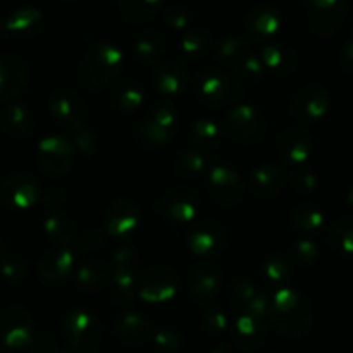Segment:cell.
Listing matches in <instances>:
<instances>
[{
    "label": "cell",
    "instance_id": "1",
    "mask_svg": "<svg viewBox=\"0 0 353 353\" xmlns=\"http://www.w3.org/2000/svg\"><path fill=\"white\" fill-rule=\"evenodd\" d=\"M269 321L283 336L302 338L312 327V303L296 290L278 288L271 296Z\"/></svg>",
    "mask_w": 353,
    "mask_h": 353
},
{
    "label": "cell",
    "instance_id": "2",
    "mask_svg": "<svg viewBox=\"0 0 353 353\" xmlns=\"http://www.w3.org/2000/svg\"><path fill=\"white\" fill-rule=\"evenodd\" d=\"M123 61V50L117 45L107 41L95 43L79 62V81L86 90H103L121 74Z\"/></svg>",
    "mask_w": 353,
    "mask_h": 353
},
{
    "label": "cell",
    "instance_id": "3",
    "mask_svg": "<svg viewBox=\"0 0 353 353\" xmlns=\"http://www.w3.org/2000/svg\"><path fill=\"white\" fill-rule=\"evenodd\" d=\"M61 334L72 352H92L102 341V324L85 310H74L62 317Z\"/></svg>",
    "mask_w": 353,
    "mask_h": 353
},
{
    "label": "cell",
    "instance_id": "4",
    "mask_svg": "<svg viewBox=\"0 0 353 353\" xmlns=\"http://www.w3.org/2000/svg\"><path fill=\"white\" fill-rule=\"evenodd\" d=\"M38 168L50 178H62L74 164V147L61 134L45 137L37 148Z\"/></svg>",
    "mask_w": 353,
    "mask_h": 353
},
{
    "label": "cell",
    "instance_id": "5",
    "mask_svg": "<svg viewBox=\"0 0 353 353\" xmlns=\"http://www.w3.org/2000/svg\"><path fill=\"white\" fill-rule=\"evenodd\" d=\"M196 93L207 105L224 107L234 103L241 97V88L231 76L219 69H205L195 81Z\"/></svg>",
    "mask_w": 353,
    "mask_h": 353
},
{
    "label": "cell",
    "instance_id": "6",
    "mask_svg": "<svg viewBox=\"0 0 353 353\" xmlns=\"http://www.w3.org/2000/svg\"><path fill=\"white\" fill-rule=\"evenodd\" d=\"M176 126H178L176 110L168 103H161L145 114L143 119L134 128V133H137L138 140L143 141L145 145L159 147L171 140Z\"/></svg>",
    "mask_w": 353,
    "mask_h": 353
},
{
    "label": "cell",
    "instance_id": "7",
    "mask_svg": "<svg viewBox=\"0 0 353 353\" xmlns=\"http://www.w3.org/2000/svg\"><path fill=\"white\" fill-rule=\"evenodd\" d=\"M33 317L24 307L10 305L0 310V345L9 350L31 345L34 336Z\"/></svg>",
    "mask_w": 353,
    "mask_h": 353
},
{
    "label": "cell",
    "instance_id": "8",
    "mask_svg": "<svg viewBox=\"0 0 353 353\" xmlns=\"http://www.w3.org/2000/svg\"><path fill=\"white\" fill-rule=\"evenodd\" d=\"M224 131L240 143H257L265 137L268 123L264 116L252 105H236L226 114Z\"/></svg>",
    "mask_w": 353,
    "mask_h": 353
},
{
    "label": "cell",
    "instance_id": "9",
    "mask_svg": "<svg viewBox=\"0 0 353 353\" xmlns=\"http://www.w3.org/2000/svg\"><path fill=\"white\" fill-rule=\"evenodd\" d=\"M307 16L319 37H333L343 26L348 12L347 0H305Z\"/></svg>",
    "mask_w": 353,
    "mask_h": 353
},
{
    "label": "cell",
    "instance_id": "10",
    "mask_svg": "<svg viewBox=\"0 0 353 353\" xmlns=\"http://www.w3.org/2000/svg\"><path fill=\"white\" fill-rule=\"evenodd\" d=\"M178 292V276L165 265H154L143 271L137 285V293L143 302H169Z\"/></svg>",
    "mask_w": 353,
    "mask_h": 353
},
{
    "label": "cell",
    "instance_id": "11",
    "mask_svg": "<svg viewBox=\"0 0 353 353\" xmlns=\"http://www.w3.org/2000/svg\"><path fill=\"white\" fill-rule=\"evenodd\" d=\"M331 107V97L321 85L310 83L295 93L290 103L293 119L303 124H314L323 119Z\"/></svg>",
    "mask_w": 353,
    "mask_h": 353
},
{
    "label": "cell",
    "instance_id": "12",
    "mask_svg": "<svg viewBox=\"0 0 353 353\" xmlns=\"http://www.w3.org/2000/svg\"><path fill=\"white\" fill-rule=\"evenodd\" d=\"M221 269L210 261H199L190 268L186 290L195 302L209 305L219 295Z\"/></svg>",
    "mask_w": 353,
    "mask_h": 353
},
{
    "label": "cell",
    "instance_id": "13",
    "mask_svg": "<svg viewBox=\"0 0 353 353\" xmlns=\"http://www.w3.org/2000/svg\"><path fill=\"white\" fill-rule=\"evenodd\" d=\"M38 199L40 186L26 172H12L0 181V202L9 209H30Z\"/></svg>",
    "mask_w": 353,
    "mask_h": 353
},
{
    "label": "cell",
    "instance_id": "14",
    "mask_svg": "<svg viewBox=\"0 0 353 353\" xmlns=\"http://www.w3.org/2000/svg\"><path fill=\"white\" fill-rule=\"evenodd\" d=\"M155 209L159 214L168 217L174 223H190L196 219L200 214V199L195 190L186 188V186H178V188L169 190L168 193L159 199L155 203Z\"/></svg>",
    "mask_w": 353,
    "mask_h": 353
},
{
    "label": "cell",
    "instance_id": "15",
    "mask_svg": "<svg viewBox=\"0 0 353 353\" xmlns=\"http://www.w3.org/2000/svg\"><path fill=\"white\" fill-rule=\"evenodd\" d=\"M190 250L203 259L217 257L228 245V233L219 223L210 219L199 221L190 230L188 234Z\"/></svg>",
    "mask_w": 353,
    "mask_h": 353
},
{
    "label": "cell",
    "instance_id": "16",
    "mask_svg": "<svg viewBox=\"0 0 353 353\" xmlns=\"http://www.w3.org/2000/svg\"><path fill=\"white\" fill-rule=\"evenodd\" d=\"M30 83L28 64L14 54L0 55V100H16L23 95Z\"/></svg>",
    "mask_w": 353,
    "mask_h": 353
},
{
    "label": "cell",
    "instance_id": "17",
    "mask_svg": "<svg viewBox=\"0 0 353 353\" xmlns=\"http://www.w3.org/2000/svg\"><path fill=\"white\" fill-rule=\"evenodd\" d=\"M207 193L223 205H236L243 196V181L234 169L214 165L207 176Z\"/></svg>",
    "mask_w": 353,
    "mask_h": 353
},
{
    "label": "cell",
    "instance_id": "18",
    "mask_svg": "<svg viewBox=\"0 0 353 353\" xmlns=\"http://www.w3.org/2000/svg\"><path fill=\"white\" fill-rule=\"evenodd\" d=\"M48 109L55 121L64 126L74 128L83 126L86 117V105L81 97L69 88H57L52 92L48 99Z\"/></svg>",
    "mask_w": 353,
    "mask_h": 353
},
{
    "label": "cell",
    "instance_id": "19",
    "mask_svg": "<svg viewBox=\"0 0 353 353\" xmlns=\"http://www.w3.org/2000/svg\"><path fill=\"white\" fill-rule=\"evenodd\" d=\"M140 207L130 199H116L105 210V230L110 236H128L140 224Z\"/></svg>",
    "mask_w": 353,
    "mask_h": 353
},
{
    "label": "cell",
    "instance_id": "20",
    "mask_svg": "<svg viewBox=\"0 0 353 353\" xmlns=\"http://www.w3.org/2000/svg\"><path fill=\"white\" fill-rule=\"evenodd\" d=\"M243 24L254 40H271L281 31L283 16L271 3H259L245 14Z\"/></svg>",
    "mask_w": 353,
    "mask_h": 353
},
{
    "label": "cell",
    "instance_id": "21",
    "mask_svg": "<svg viewBox=\"0 0 353 353\" xmlns=\"http://www.w3.org/2000/svg\"><path fill=\"white\" fill-rule=\"evenodd\" d=\"M314 150L310 134L302 128H286L278 138V154L283 162L292 165L305 164Z\"/></svg>",
    "mask_w": 353,
    "mask_h": 353
},
{
    "label": "cell",
    "instance_id": "22",
    "mask_svg": "<svg viewBox=\"0 0 353 353\" xmlns=\"http://www.w3.org/2000/svg\"><path fill=\"white\" fill-rule=\"evenodd\" d=\"M154 88L168 97H179L186 92L190 85V74L181 64L172 61L159 62L150 72Z\"/></svg>",
    "mask_w": 353,
    "mask_h": 353
},
{
    "label": "cell",
    "instance_id": "23",
    "mask_svg": "<svg viewBox=\"0 0 353 353\" xmlns=\"http://www.w3.org/2000/svg\"><path fill=\"white\" fill-rule=\"evenodd\" d=\"M231 334L238 348L254 352L264 345L268 326H265V321L257 319L250 314H238L236 319L231 323Z\"/></svg>",
    "mask_w": 353,
    "mask_h": 353
},
{
    "label": "cell",
    "instance_id": "24",
    "mask_svg": "<svg viewBox=\"0 0 353 353\" xmlns=\"http://www.w3.org/2000/svg\"><path fill=\"white\" fill-rule=\"evenodd\" d=\"M74 268V252L71 248L57 247L47 252L38 262V276L47 285H55L68 278Z\"/></svg>",
    "mask_w": 353,
    "mask_h": 353
},
{
    "label": "cell",
    "instance_id": "25",
    "mask_svg": "<svg viewBox=\"0 0 353 353\" xmlns=\"http://www.w3.org/2000/svg\"><path fill=\"white\" fill-rule=\"evenodd\" d=\"M264 71L274 76H288L299 65V55L290 45L281 41H271L259 54Z\"/></svg>",
    "mask_w": 353,
    "mask_h": 353
},
{
    "label": "cell",
    "instance_id": "26",
    "mask_svg": "<svg viewBox=\"0 0 353 353\" xmlns=\"http://www.w3.org/2000/svg\"><path fill=\"white\" fill-rule=\"evenodd\" d=\"M114 334L119 341L126 345H143L152 336V323L141 314H124L117 317L112 326Z\"/></svg>",
    "mask_w": 353,
    "mask_h": 353
},
{
    "label": "cell",
    "instance_id": "27",
    "mask_svg": "<svg viewBox=\"0 0 353 353\" xmlns=\"http://www.w3.org/2000/svg\"><path fill=\"white\" fill-rule=\"evenodd\" d=\"M285 186V174L272 164H262L250 174V192L259 199H274Z\"/></svg>",
    "mask_w": 353,
    "mask_h": 353
},
{
    "label": "cell",
    "instance_id": "28",
    "mask_svg": "<svg viewBox=\"0 0 353 353\" xmlns=\"http://www.w3.org/2000/svg\"><path fill=\"white\" fill-rule=\"evenodd\" d=\"M3 21H6L7 34L10 33L16 37L30 38L40 33L41 26H43V14L34 7H21L3 17Z\"/></svg>",
    "mask_w": 353,
    "mask_h": 353
},
{
    "label": "cell",
    "instance_id": "29",
    "mask_svg": "<svg viewBox=\"0 0 353 353\" xmlns=\"http://www.w3.org/2000/svg\"><path fill=\"white\" fill-rule=\"evenodd\" d=\"M212 168V157L205 150H199V148L181 152L174 161V172L179 178L185 179L202 178Z\"/></svg>",
    "mask_w": 353,
    "mask_h": 353
},
{
    "label": "cell",
    "instance_id": "30",
    "mask_svg": "<svg viewBox=\"0 0 353 353\" xmlns=\"http://www.w3.org/2000/svg\"><path fill=\"white\" fill-rule=\"evenodd\" d=\"M0 124L3 131L14 138H26L30 137L34 128V117L31 110L24 105H12L6 107L0 114Z\"/></svg>",
    "mask_w": 353,
    "mask_h": 353
},
{
    "label": "cell",
    "instance_id": "31",
    "mask_svg": "<svg viewBox=\"0 0 353 353\" xmlns=\"http://www.w3.org/2000/svg\"><path fill=\"white\" fill-rule=\"evenodd\" d=\"M43 231L52 241L64 248H72L78 241V228L76 223L65 214H50L45 217Z\"/></svg>",
    "mask_w": 353,
    "mask_h": 353
},
{
    "label": "cell",
    "instance_id": "32",
    "mask_svg": "<svg viewBox=\"0 0 353 353\" xmlns=\"http://www.w3.org/2000/svg\"><path fill=\"white\" fill-rule=\"evenodd\" d=\"M110 281V299L117 307L130 305L134 300L138 279L134 269H114L109 278Z\"/></svg>",
    "mask_w": 353,
    "mask_h": 353
},
{
    "label": "cell",
    "instance_id": "33",
    "mask_svg": "<svg viewBox=\"0 0 353 353\" xmlns=\"http://www.w3.org/2000/svg\"><path fill=\"white\" fill-rule=\"evenodd\" d=\"M110 102L117 110L123 112H133L140 109L145 103V90L140 83L133 79H124L119 81L110 92Z\"/></svg>",
    "mask_w": 353,
    "mask_h": 353
},
{
    "label": "cell",
    "instance_id": "34",
    "mask_svg": "<svg viewBox=\"0 0 353 353\" xmlns=\"http://www.w3.org/2000/svg\"><path fill=\"white\" fill-rule=\"evenodd\" d=\"M109 268L102 261H86L76 272V281L85 293L102 292L109 283Z\"/></svg>",
    "mask_w": 353,
    "mask_h": 353
},
{
    "label": "cell",
    "instance_id": "35",
    "mask_svg": "<svg viewBox=\"0 0 353 353\" xmlns=\"http://www.w3.org/2000/svg\"><path fill=\"white\" fill-rule=\"evenodd\" d=\"M324 221H326V216L314 203H300L290 214V223H292L293 230L303 234H314L323 230Z\"/></svg>",
    "mask_w": 353,
    "mask_h": 353
},
{
    "label": "cell",
    "instance_id": "36",
    "mask_svg": "<svg viewBox=\"0 0 353 353\" xmlns=\"http://www.w3.org/2000/svg\"><path fill=\"white\" fill-rule=\"evenodd\" d=\"M165 48V38L161 31L147 30L137 37L133 43V55L138 62H154L161 57Z\"/></svg>",
    "mask_w": 353,
    "mask_h": 353
},
{
    "label": "cell",
    "instance_id": "37",
    "mask_svg": "<svg viewBox=\"0 0 353 353\" xmlns=\"http://www.w3.org/2000/svg\"><path fill=\"white\" fill-rule=\"evenodd\" d=\"M250 54L248 43L241 37L236 34H228L223 40L217 43L216 48V57L217 62L224 68L234 69L247 55Z\"/></svg>",
    "mask_w": 353,
    "mask_h": 353
},
{
    "label": "cell",
    "instance_id": "38",
    "mask_svg": "<svg viewBox=\"0 0 353 353\" xmlns=\"http://www.w3.org/2000/svg\"><path fill=\"white\" fill-rule=\"evenodd\" d=\"M164 0H117L119 12L128 23L141 24L157 16Z\"/></svg>",
    "mask_w": 353,
    "mask_h": 353
},
{
    "label": "cell",
    "instance_id": "39",
    "mask_svg": "<svg viewBox=\"0 0 353 353\" xmlns=\"http://www.w3.org/2000/svg\"><path fill=\"white\" fill-rule=\"evenodd\" d=\"M262 274H264L265 281L274 286L276 290L285 288L293 276L292 261L279 254L269 255L262 264Z\"/></svg>",
    "mask_w": 353,
    "mask_h": 353
},
{
    "label": "cell",
    "instance_id": "40",
    "mask_svg": "<svg viewBox=\"0 0 353 353\" xmlns=\"http://www.w3.org/2000/svg\"><path fill=\"white\" fill-rule=\"evenodd\" d=\"M188 140L199 150H209L219 143V126L210 119H199L190 126Z\"/></svg>",
    "mask_w": 353,
    "mask_h": 353
},
{
    "label": "cell",
    "instance_id": "41",
    "mask_svg": "<svg viewBox=\"0 0 353 353\" xmlns=\"http://www.w3.org/2000/svg\"><path fill=\"white\" fill-rule=\"evenodd\" d=\"M212 37L207 30H190L179 43V52L188 61H199L209 52Z\"/></svg>",
    "mask_w": 353,
    "mask_h": 353
},
{
    "label": "cell",
    "instance_id": "42",
    "mask_svg": "<svg viewBox=\"0 0 353 353\" xmlns=\"http://www.w3.org/2000/svg\"><path fill=\"white\" fill-rule=\"evenodd\" d=\"M327 241L338 254L353 255V217H343L336 221L330 230Z\"/></svg>",
    "mask_w": 353,
    "mask_h": 353
},
{
    "label": "cell",
    "instance_id": "43",
    "mask_svg": "<svg viewBox=\"0 0 353 353\" xmlns=\"http://www.w3.org/2000/svg\"><path fill=\"white\" fill-rule=\"evenodd\" d=\"M257 293L259 292L250 281L238 278L231 283L230 290H228V299H230V303L233 309H236L240 314H245Z\"/></svg>",
    "mask_w": 353,
    "mask_h": 353
},
{
    "label": "cell",
    "instance_id": "44",
    "mask_svg": "<svg viewBox=\"0 0 353 353\" xmlns=\"http://www.w3.org/2000/svg\"><path fill=\"white\" fill-rule=\"evenodd\" d=\"M0 274L3 279L10 283L23 281L28 276V264L21 255L10 254L7 257L0 259Z\"/></svg>",
    "mask_w": 353,
    "mask_h": 353
},
{
    "label": "cell",
    "instance_id": "45",
    "mask_svg": "<svg viewBox=\"0 0 353 353\" xmlns=\"http://www.w3.org/2000/svg\"><path fill=\"white\" fill-rule=\"evenodd\" d=\"M234 72H236L240 81L247 83V85H252V83L259 81L261 76L264 74L265 71H264V65H262L261 62V57L254 54H248L247 57H245L243 61L234 68Z\"/></svg>",
    "mask_w": 353,
    "mask_h": 353
},
{
    "label": "cell",
    "instance_id": "46",
    "mask_svg": "<svg viewBox=\"0 0 353 353\" xmlns=\"http://www.w3.org/2000/svg\"><path fill=\"white\" fill-rule=\"evenodd\" d=\"M290 257L300 265L314 264L317 261V257H319V248H317V245L312 240L302 238V240H296L290 247Z\"/></svg>",
    "mask_w": 353,
    "mask_h": 353
},
{
    "label": "cell",
    "instance_id": "47",
    "mask_svg": "<svg viewBox=\"0 0 353 353\" xmlns=\"http://www.w3.org/2000/svg\"><path fill=\"white\" fill-rule=\"evenodd\" d=\"M155 348L162 353H176L183 348V336L174 327H162L154 336Z\"/></svg>",
    "mask_w": 353,
    "mask_h": 353
},
{
    "label": "cell",
    "instance_id": "48",
    "mask_svg": "<svg viewBox=\"0 0 353 353\" xmlns=\"http://www.w3.org/2000/svg\"><path fill=\"white\" fill-rule=\"evenodd\" d=\"M72 147L78 148L81 154L92 155L99 150V138L90 128L79 126L72 130Z\"/></svg>",
    "mask_w": 353,
    "mask_h": 353
},
{
    "label": "cell",
    "instance_id": "49",
    "mask_svg": "<svg viewBox=\"0 0 353 353\" xmlns=\"http://www.w3.org/2000/svg\"><path fill=\"white\" fill-rule=\"evenodd\" d=\"M203 326H205L207 333L223 334L226 333L228 327L231 326V321L224 310L212 307V309L207 310L205 316H203Z\"/></svg>",
    "mask_w": 353,
    "mask_h": 353
},
{
    "label": "cell",
    "instance_id": "50",
    "mask_svg": "<svg viewBox=\"0 0 353 353\" xmlns=\"http://www.w3.org/2000/svg\"><path fill=\"white\" fill-rule=\"evenodd\" d=\"M317 185H319V179H317L316 172L309 171V169H300V171L293 172L292 186L299 193H303V195L312 193L317 188Z\"/></svg>",
    "mask_w": 353,
    "mask_h": 353
},
{
    "label": "cell",
    "instance_id": "51",
    "mask_svg": "<svg viewBox=\"0 0 353 353\" xmlns=\"http://www.w3.org/2000/svg\"><path fill=\"white\" fill-rule=\"evenodd\" d=\"M165 24H168L171 30L183 31L186 28H190V23H192V14H190L188 9L185 7H171V9L165 10Z\"/></svg>",
    "mask_w": 353,
    "mask_h": 353
},
{
    "label": "cell",
    "instance_id": "52",
    "mask_svg": "<svg viewBox=\"0 0 353 353\" xmlns=\"http://www.w3.org/2000/svg\"><path fill=\"white\" fill-rule=\"evenodd\" d=\"M138 252L131 247H121L114 252L112 264L114 269H134L137 268Z\"/></svg>",
    "mask_w": 353,
    "mask_h": 353
},
{
    "label": "cell",
    "instance_id": "53",
    "mask_svg": "<svg viewBox=\"0 0 353 353\" xmlns=\"http://www.w3.org/2000/svg\"><path fill=\"white\" fill-rule=\"evenodd\" d=\"M31 350L33 353H57V341L48 333H40L31 340Z\"/></svg>",
    "mask_w": 353,
    "mask_h": 353
},
{
    "label": "cell",
    "instance_id": "54",
    "mask_svg": "<svg viewBox=\"0 0 353 353\" xmlns=\"http://www.w3.org/2000/svg\"><path fill=\"white\" fill-rule=\"evenodd\" d=\"M105 233L100 230H88L81 236V243L86 250H100L105 245Z\"/></svg>",
    "mask_w": 353,
    "mask_h": 353
},
{
    "label": "cell",
    "instance_id": "55",
    "mask_svg": "<svg viewBox=\"0 0 353 353\" xmlns=\"http://www.w3.org/2000/svg\"><path fill=\"white\" fill-rule=\"evenodd\" d=\"M340 65L345 72L353 74V37L343 45L340 52Z\"/></svg>",
    "mask_w": 353,
    "mask_h": 353
},
{
    "label": "cell",
    "instance_id": "56",
    "mask_svg": "<svg viewBox=\"0 0 353 353\" xmlns=\"http://www.w3.org/2000/svg\"><path fill=\"white\" fill-rule=\"evenodd\" d=\"M43 200H45V205L54 207V209H55V207H59L62 202H64L65 196H64V193H62L59 188H50V190H47V192H45Z\"/></svg>",
    "mask_w": 353,
    "mask_h": 353
},
{
    "label": "cell",
    "instance_id": "57",
    "mask_svg": "<svg viewBox=\"0 0 353 353\" xmlns=\"http://www.w3.org/2000/svg\"><path fill=\"white\" fill-rule=\"evenodd\" d=\"M209 353H231V348L228 345H217Z\"/></svg>",
    "mask_w": 353,
    "mask_h": 353
},
{
    "label": "cell",
    "instance_id": "58",
    "mask_svg": "<svg viewBox=\"0 0 353 353\" xmlns=\"http://www.w3.org/2000/svg\"><path fill=\"white\" fill-rule=\"evenodd\" d=\"M7 34L6 31V21H3V17H0V38H3Z\"/></svg>",
    "mask_w": 353,
    "mask_h": 353
},
{
    "label": "cell",
    "instance_id": "59",
    "mask_svg": "<svg viewBox=\"0 0 353 353\" xmlns=\"http://www.w3.org/2000/svg\"><path fill=\"white\" fill-rule=\"evenodd\" d=\"M347 202H348V205H350L353 209V186L350 190H348V193H347Z\"/></svg>",
    "mask_w": 353,
    "mask_h": 353
},
{
    "label": "cell",
    "instance_id": "60",
    "mask_svg": "<svg viewBox=\"0 0 353 353\" xmlns=\"http://www.w3.org/2000/svg\"><path fill=\"white\" fill-rule=\"evenodd\" d=\"M0 254H2V238H0Z\"/></svg>",
    "mask_w": 353,
    "mask_h": 353
},
{
    "label": "cell",
    "instance_id": "61",
    "mask_svg": "<svg viewBox=\"0 0 353 353\" xmlns=\"http://www.w3.org/2000/svg\"><path fill=\"white\" fill-rule=\"evenodd\" d=\"M59 353V352H57ZM61 353H78V352H72V350H69V352H61Z\"/></svg>",
    "mask_w": 353,
    "mask_h": 353
},
{
    "label": "cell",
    "instance_id": "62",
    "mask_svg": "<svg viewBox=\"0 0 353 353\" xmlns=\"http://www.w3.org/2000/svg\"><path fill=\"white\" fill-rule=\"evenodd\" d=\"M62 2H74V0H62Z\"/></svg>",
    "mask_w": 353,
    "mask_h": 353
}]
</instances>
